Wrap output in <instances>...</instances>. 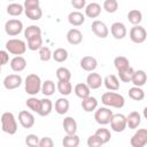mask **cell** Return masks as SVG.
<instances>
[{"mask_svg":"<svg viewBox=\"0 0 147 147\" xmlns=\"http://www.w3.org/2000/svg\"><path fill=\"white\" fill-rule=\"evenodd\" d=\"M9 62V53L7 51L0 49V67L2 68V65L7 64Z\"/></svg>","mask_w":147,"mask_h":147,"instance_id":"cell-49","label":"cell"},{"mask_svg":"<svg viewBox=\"0 0 147 147\" xmlns=\"http://www.w3.org/2000/svg\"><path fill=\"white\" fill-rule=\"evenodd\" d=\"M102 8L107 13L113 14V13L117 11V9H118V2H117V0H105L103 5H102Z\"/></svg>","mask_w":147,"mask_h":147,"instance_id":"cell-42","label":"cell"},{"mask_svg":"<svg viewBox=\"0 0 147 147\" xmlns=\"http://www.w3.org/2000/svg\"><path fill=\"white\" fill-rule=\"evenodd\" d=\"M24 13H25L26 17L32 21H39L42 16V10L40 7H36L32 9H24Z\"/></svg>","mask_w":147,"mask_h":147,"instance_id":"cell-39","label":"cell"},{"mask_svg":"<svg viewBox=\"0 0 147 147\" xmlns=\"http://www.w3.org/2000/svg\"><path fill=\"white\" fill-rule=\"evenodd\" d=\"M127 20L131 24L134 25H140L141 21H142V13L138 9H131L127 13Z\"/></svg>","mask_w":147,"mask_h":147,"instance_id":"cell-32","label":"cell"},{"mask_svg":"<svg viewBox=\"0 0 147 147\" xmlns=\"http://www.w3.org/2000/svg\"><path fill=\"white\" fill-rule=\"evenodd\" d=\"M111 116H113V110H110V108L108 107H100L96 108V110H94V119L100 125L109 124Z\"/></svg>","mask_w":147,"mask_h":147,"instance_id":"cell-5","label":"cell"},{"mask_svg":"<svg viewBox=\"0 0 147 147\" xmlns=\"http://www.w3.org/2000/svg\"><path fill=\"white\" fill-rule=\"evenodd\" d=\"M7 14L13 16V17H16V16H20L23 11H24V8H23V5L18 3V2H11L7 6Z\"/></svg>","mask_w":147,"mask_h":147,"instance_id":"cell-31","label":"cell"},{"mask_svg":"<svg viewBox=\"0 0 147 147\" xmlns=\"http://www.w3.org/2000/svg\"><path fill=\"white\" fill-rule=\"evenodd\" d=\"M129 36H130V39L134 44H142L146 40L147 32H146V30H145L144 26H141V25H134L133 28L130 29Z\"/></svg>","mask_w":147,"mask_h":147,"instance_id":"cell-7","label":"cell"},{"mask_svg":"<svg viewBox=\"0 0 147 147\" xmlns=\"http://www.w3.org/2000/svg\"><path fill=\"white\" fill-rule=\"evenodd\" d=\"M130 144L132 147H145L147 144V130L138 129L131 137Z\"/></svg>","mask_w":147,"mask_h":147,"instance_id":"cell-9","label":"cell"},{"mask_svg":"<svg viewBox=\"0 0 147 147\" xmlns=\"http://www.w3.org/2000/svg\"><path fill=\"white\" fill-rule=\"evenodd\" d=\"M68 22L72 26H80L85 22V15L79 10H74L68 15Z\"/></svg>","mask_w":147,"mask_h":147,"instance_id":"cell-19","label":"cell"},{"mask_svg":"<svg viewBox=\"0 0 147 147\" xmlns=\"http://www.w3.org/2000/svg\"><path fill=\"white\" fill-rule=\"evenodd\" d=\"M80 144V139L77 134H65V137L62 139L63 147H78Z\"/></svg>","mask_w":147,"mask_h":147,"instance_id":"cell-30","label":"cell"},{"mask_svg":"<svg viewBox=\"0 0 147 147\" xmlns=\"http://www.w3.org/2000/svg\"><path fill=\"white\" fill-rule=\"evenodd\" d=\"M62 126H63L65 134L70 136V134H76V132H77V122L71 116L64 117V119L62 122Z\"/></svg>","mask_w":147,"mask_h":147,"instance_id":"cell-17","label":"cell"},{"mask_svg":"<svg viewBox=\"0 0 147 147\" xmlns=\"http://www.w3.org/2000/svg\"><path fill=\"white\" fill-rule=\"evenodd\" d=\"M41 47H42V38H41V36L34 37V38L28 40L26 48H29L30 51H39Z\"/></svg>","mask_w":147,"mask_h":147,"instance_id":"cell-41","label":"cell"},{"mask_svg":"<svg viewBox=\"0 0 147 147\" xmlns=\"http://www.w3.org/2000/svg\"><path fill=\"white\" fill-rule=\"evenodd\" d=\"M39 137L37 134H28L25 137V144L28 147H39Z\"/></svg>","mask_w":147,"mask_h":147,"instance_id":"cell-45","label":"cell"},{"mask_svg":"<svg viewBox=\"0 0 147 147\" xmlns=\"http://www.w3.org/2000/svg\"><path fill=\"white\" fill-rule=\"evenodd\" d=\"M80 68L85 71H88V72H93L96 67H98V61L94 56H91V55H86V56H83L80 59Z\"/></svg>","mask_w":147,"mask_h":147,"instance_id":"cell-15","label":"cell"},{"mask_svg":"<svg viewBox=\"0 0 147 147\" xmlns=\"http://www.w3.org/2000/svg\"><path fill=\"white\" fill-rule=\"evenodd\" d=\"M39 36H41V29L38 25L32 24V25H29L28 28L24 29V37L26 40L32 39L34 37H39Z\"/></svg>","mask_w":147,"mask_h":147,"instance_id":"cell-29","label":"cell"},{"mask_svg":"<svg viewBox=\"0 0 147 147\" xmlns=\"http://www.w3.org/2000/svg\"><path fill=\"white\" fill-rule=\"evenodd\" d=\"M36 7H40V2L39 0H25L23 3V8L24 9H32Z\"/></svg>","mask_w":147,"mask_h":147,"instance_id":"cell-48","label":"cell"},{"mask_svg":"<svg viewBox=\"0 0 147 147\" xmlns=\"http://www.w3.org/2000/svg\"><path fill=\"white\" fill-rule=\"evenodd\" d=\"M56 78L59 82H70L71 79V72L65 67H60L56 69Z\"/></svg>","mask_w":147,"mask_h":147,"instance_id":"cell-35","label":"cell"},{"mask_svg":"<svg viewBox=\"0 0 147 147\" xmlns=\"http://www.w3.org/2000/svg\"><path fill=\"white\" fill-rule=\"evenodd\" d=\"M41 84H42V82L37 74H30L24 79V91L29 95L34 96L40 92Z\"/></svg>","mask_w":147,"mask_h":147,"instance_id":"cell-2","label":"cell"},{"mask_svg":"<svg viewBox=\"0 0 147 147\" xmlns=\"http://www.w3.org/2000/svg\"><path fill=\"white\" fill-rule=\"evenodd\" d=\"M23 31V22L17 18H10L5 23V32L9 37L18 36Z\"/></svg>","mask_w":147,"mask_h":147,"instance_id":"cell-6","label":"cell"},{"mask_svg":"<svg viewBox=\"0 0 147 147\" xmlns=\"http://www.w3.org/2000/svg\"><path fill=\"white\" fill-rule=\"evenodd\" d=\"M110 33L111 36L117 39V40H121V39H124L126 37V33H127V30H126V26L124 23L122 22H114L110 26Z\"/></svg>","mask_w":147,"mask_h":147,"instance_id":"cell-13","label":"cell"},{"mask_svg":"<svg viewBox=\"0 0 147 147\" xmlns=\"http://www.w3.org/2000/svg\"><path fill=\"white\" fill-rule=\"evenodd\" d=\"M52 110H53V102L48 98L40 99V107H39L38 115L41 117H45V116L49 115L52 113Z\"/></svg>","mask_w":147,"mask_h":147,"instance_id":"cell-25","label":"cell"},{"mask_svg":"<svg viewBox=\"0 0 147 147\" xmlns=\"http://www.w3.org/2000/svg\"><path fill=\"white\" fill-rule=\"evenodd\" d=\"M147 82V75L145 72V70H134V74L132 76L131 83L133 84V86L137 87H142Z\"/></svg>","mask_w":147,"mask_h":147,"instance_id":"cell-23","label":"cell"},{"mask_svg":"<svg viewBox=\"0 0 147 147\" xmlns=\"http://www.w3.org/2000/svg\"><path fill=\"white\" fill-rule=\"evenodd\" d=\"M94 134L102 141L103 145L107 144V142H109L110 139H111V133H110V131H109L108 129H106V127H100V129H98Z\"/></svg>","mask_w":147,"mask_h":147,"instance_id":"cell-38","label":"cell"},{"mask_svg":"<svg viewBox=\"0 0 147 147\" xmlns=\"http://www.w3.org/2000/svg\"><path fill=\"white\" fill-rule=\"evenodd\" d=\"M3 86L6 90H15L17 87H20L23 83V79L20 75L17 74H11V75H8L3 78Z\"/></svg>","mask_w":147,"mask_h":147,"instance_id":"cell-11","label":"cell"},{"mask_svg":"<svg viewBox=\"0 0 147 147\" xmlns=\"http://www.w3.org/2000/svg\"><path fill=\"white\" fill-rule=\"evenodd\" d=\"M91 28H92L93 33H94L96 37L101 38V39L107 38L108 34H109V29H108V26L106 25L105 22H102V21H100V20L93 21Z\"/></svg>","mask_w":147,"mask_h":147,"instance_id":"cell-10","label":"cell"},{"mask_svg":"<svg viewBox=\"0 0 147 147\" xmlns=\"http://www.w3.org/2000/svg\"><path fill=\"white\" fill-rule=\"evenodd\" d=\"M68 56H69L68 51H67L65 48H62V47L56 48V49L52 53V59H53L55 62H57V63H62V62L67 61V60H68Z\"/></svg>","mask_w":147,"mask_h":147,"instance_id":"cell-28","label":"cell"},{"mask_svg":"<svg viewBox=\"0 0 147 147\" xmlns=\"http://www.w3.org/2000/svg\"><path fill=\"white\" fill-rule=\"evenodd\" d=\"M129 96L134 100V101H141L145 99V92L141 87H137V86H132L129 90Z\"/></svg>","mask_w":147,"mask_h":147,"instance_id":"cell-36","label":"cell"},{"mask_svg":"<svg viewBox=\"0 0 147 147\" xmlns=\"http://www.w3.org/2000/svg\"><path fill=\"white\" fill-rule=\"evenodd\" d=\"M39 59L44 62H47L52 59V51L49 49V47L47 46H42L39 49Z\"/></svg>","mask_w":147,"mask_h":147,"instance_id":"cell-44","label":"cell"},{"mask_svg":"<svg viewBox=\"0 0 147 147\" xmlns=\"http://www.w3.org/2000/svg\"><path fill=\"white\" fill-rule=\"evenodd\" d=\"M1 129L7 134H15L17 132V121L15 118V115L10 111H6L1 115Z\"/></svg>","mask_w":147,"mask_h":147,"instance_id":"cell-3","label":"cell"},{"mask_svg":"<svg viewBox=\"0 0 147 147\" xmlns=\"http://www.w3.org/2000/svg\"><path fill=\"white\" fill-rule=\"evenodd\" d=\"M117 72H118V77H119L118 80H121L123 83H131L132 76L134 74V69L130 65V67H127V68H125L121 71H117Z\"/></svg>","mask_w":147,"mask_h":147,"instance_id":"cell-34","label":"cell"},{"mask_svg":"<svg viewBox=\"0 0 147 147\" xmlns=\"http://www.w3.org/2000/svg\"><path fill=\"white\" fill-rule=\"evenodd\" d=\"M82 108L84 111L86 113H92L94 111L96 108H98V99L94 98V96H87L86 99H83L82 100V103H80Z\"/></svg>","mask_w":147,"mask_h":147,"instance_id":"cell-24","label":"cell"},{"mask_svg":"<svg viewBox=\"0 0 147 147\" xmlns=\"http://www.w3.org/2000/svg\"><path fill=\"white\" fill-rule=\"evenodd\" d=\"M0 74H1V67H0Z\"/></svg>","mask_w":147,"mask_h":147,"instance_id":"cell-51","label":"cell"},{"mask_svg":"<svg viewBox=\"0 0 147 147\" xmlns=\"http://www.w3.org/2000/svg\"><path fill=\"white\" fill-rule=\"evenodd\" d=\"M114 65H115L117 71H121V70L130 67V61H129L127 57H125L123 55H119V56H116L114 59Z\"/></svg>","mask_w":147,"mask_h":147,"instance_id":"cell-37","label":"cell"},{"mask_svg":"<svg viewBox=\"0 0 147 147\" xmlns=\"http://www.w3.org/2000/svg\"><path fill=\"white\" fill-rule=\"evenodd\" d=\"M71 6L75 9H83L86 6V1L85 0H71Z\"/></svg>","mask_w":147,"mask_h":147,"instance_id":"cell-50","label":"cell"},{"mask_svg":"<svg viewBox=\"0 0 147 147\" xmlns=\"http://www.w3.org/2000/svg\"><path fill=\"white\" fill-rule=\"evenodd\" d=\"M69 107H70V103H69V100L67 98H59L56 101H55V105H54V108H55V111L59 114V115H64L68 113L69 110Z\"/></svg>","mask_w":147,"mask_h":147,"instance_id":"cell-27","label":"cell"},{"mask_svg":"<svg viewBox=\"0 0 147 147\" xmlns=\"http://www.w3.org/2000/svg\"><path fill=\"white\" fill-rule=\"evenodd\" d=\"M87 146L88 147H102L103 146V144H102V141L95 136V134H92V136H90L88 138H87Z\"/></svg>","mask_w":147,"mask_h":147,"instance_id":"cell-46","label":"cell"},{"mask_svg":"<svg viewBox=\"0 0 147 147\" xmlns=\"http://www.w3.org/2000/svg\"><path fill=\"white\" fill-rule=\"evenodd\" d=\"M109 124L114 132L119 133L126 129V118L123 114H113Z\"/></svg>","mask_w":147,"mask_h":147,"instance_id":"cell-8","label":"cell"},{"mask_svg":"<svg viewBox=\"0 0 147 147\" xmlns=\"http://www.w3.org/2000/svg\"><path fill=\"white\" fill-rule=\"evenodd\" d=\"M18 122L24 129H31L34 125V116L31 111L28 110H21L18 113Z\"/></svg>","mask_w":147,"mask_h":147,"instance_id":"cell-12","label":"cell"},{"mask_svg":"<svg viewBox=\"0 0 147 147\" xmlns=\"http://www.w3.org/2000/svg\"><path fill=\"white\" fill-rule=\"evenodd\" d=\"M6 51L15 56H22L26 52V44L22 39L11 38L6 41Z\"/></svg>","mask_w":147,"mask_h":147,"instance_id":"cell-4","label":"cell"},{"mask_svg":"<svg viewBox=\"0 0 147 147\" xmlns=\"http://www.w3.org/2000/svg\"><path fill=\"white\" fill-rule=\"evenodd\" d=\"M25 105H26V107H28L31 111L38 114L39 107H40V99H37L36 96H31V98H29V99L26 100Z\"/></svg>","mask_w":147,"mask_h":147,"instance_id":"cell-43","label":"cell"},{"mask_svg":"<svg viewBox=\"0 0 147 147\" xmlns=\"http://www.w3.org/2000/svg\"><path fill=\"white\" fill-rule=\"evenodd\" d=\"M126 118V126H129V129H137L140 123H141V115L138 111H131L129 113L127 116H125Z\"/></svg>","mask_w":147,"mask_h":147,"instance_id":"cell-21","label":"cell"},{"mask_svg":"<svg viewBox=\"0 0 147 147\" xmlns=\"http://www.w3.org/2000/svg\"><path fill=\"white\" fill-rule=\"evenodd\" d=\"M39 147H54V141L51 137H42L39 139Z\"/></svg>","mask_w":147,"mask_h":147,"instance_id":"cell-47","label":"cell"},{"mask_svg":"<svg viewBox=\"0 0 147 147\" xmlns=\"http://www.w3.org/2000/svg\"><path fill=\"white\" fill-rule=\"evenodd\" d=\"M67 41L70 45H79L83 41V33L79 29L72 28L67 32Z\"/></svg>","mask_w":147,"mask_h":147,"instance_id":"cell-16","label":"cell"},{"mask_svg":"<svg viewBox=\"0 0 147 147\" xmlns=\"http://www.w3.org/2000/svg\"><path fill=\"white\" fill-rule=\"evenodd\" d=\"M56 88L61 95H69L72 92V85L70 82H57Z\"/></svg>","mask_w":147,"mask_h":147,"instance_id":"cell-40","label":"cell"},{"mask_svg":"<svg viewBox=\"0 0 147 147\" xmlns=\"http://www.w3.org/2000/svg\"><path fill=\"white\" fill-rule=\"evenodd\" d=\"M102 83H103V78L101 77V75L93 71L87 75L85 84L90 87V90H98L99 87H101Z\"/></svg>","mask_w":147,"mask_h":147,"instance_id":"cell-14","label":"cell"},{"mask_svg":"<svg viewBox=\"0 0 147 147\" xmlns=\"http://www.w3.org/2000/svg\"><path fill=\"white\" fill-rule=\"evenodd\" d=\"M105 87L108 90V91H111V92H115L119 88V80L117 78L116 75H107L105 78H103V83Z\"/></svg>","mask_w":147,"mask_h":147,"instance_id":"cell-18","label":"cell"},{"mask_svg":"<svg viewBox=\"0 0 147 147\" xmlns=\"http://www.w3.org/2000/svg\"><path fill=\"white\" fill-rule=\"evenodd\" d=\"M9 65H10V68H11L13 71H15V72H21V71H23V70L25 69V67H26V60H25V57H23V56H14V57L10 60Z\"/></svg>","mask_w":147,"mask_h":147,"instance_id":"cell-22","label":"cell"},{"mask_svg":"<svg viewBox=\"0 0 147 147\" xmlns=\"http://www.w3.org/2000/svg\"><path fill=\"white\" fill-rule=\"evenodd\" d=\"M101 102L106 106V107H113V108H117L121 109L124 107L125 105V99L122 94L117 93V92H105L101 96Z\"/></svg>","mask_w":147,"mask_h":147,"instance_id":"cell-1","label":"cell"},{"mask_svg":"<svg viewBox=\"0 0 147 147\" xmlns=\"http://www.w3.org/2000/svg\"><path fill=\"white\" fill-rule=\"evenodd\" d=\"M101 14V6L98 2H90L85 6V15L90 18H96Z\"/></svg>","mask_w":147,"mask_h":147,"instance_id":"cell-20","label":"cell"},{"mask_svg":"<svg viewBox=\"0 0 147 147\" xmlns=\"http://www.w3.org/2000/svg\"><path fill=\"white\" fill-rule=\"evenodd\" d=\"M74 92L82 100L83 99H86L87 96L91 95V90H90V87L85 83H78V84H76L75 87H74Z\"/></svg>","mask_w":147,"mask_h":147,"instance_id":"cell-26","label":"cell"},{"mask_svg":"<svg viewBox=\"0 0 147 147\" xmlns=\"http://www.w3.org/2000/svg\"><path fill=\"white\" fill-rule=\"evenodd\" d=\"M40 92H41L45 96H51V95H53L54 92H55V83H54L52 79H47V80L42 82Z\"/></svg>","mask_w":147,"mask_h":147,"instance_id":"cell-33","label":"cell"}]
</instances>
